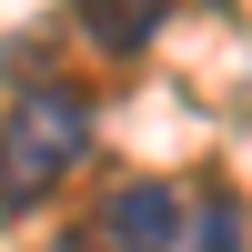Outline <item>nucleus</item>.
Masks as SVG:
<instances>
[{
    "instance_id": "nucleus-1",
    "label": "nucleus",
    "mask_w": 252,
    "mask_h": 252,
    "mask_svg": "<svg viewBox=\"0 0 252 252\" xmlns=\"http://www.w3.org/2000/svg\"><path fill=\"white\" fill-rule=\"evenodd\" d=\"M81 152H91V91H71V81H31V91L0 111V212L40 202Z\"/></svg>"
},
{
    "instance_id": "nucleus-4",
    "label": "nucleus",
    "mask_w": 252,
    "mask_h": 252,
    "mask_svg": "<svg viewBox=\"0 0 252 252\" xmlns=\"http://www.w3.org/2000/svg\"><path fill=\"white\" fill-rule=\"evenodd\" d=\"M172 252H242V212H232V192H202L192 212H182V242Z\"/></svg>"
},
{
    "instance_id": "nucleus-2",
    "label": "nucleus",
    "mask_w": 252,
    "mask_h": 252,
    "mask_svg": "<svg viewBox=\"0 0 252 252\" xmlns=\"http://www.w3.org/2000/svg\"><path fill=\"white\" fill-rule=\"evenodd\" d=\"M91 232H101L91 252H172L182 242V192L172 182H121V192L91 212Z\"/></svg>"
},
{
    "instance_id": "nucleus-3",
    "label": "nucleus",
    "mask_w": 252,
    "mask_h": 252,
    "mask_svg": "<svg viewBox=\"0 0 252 252\" xmlns=\"http://www.w3.org/2000/svg\"><path fill=\"white\" fill-rule=\"evenodd\" d=\"M161 20H172V0H81V40H91V51H111V61L152 51Z\"/></svg>"
}]
</instances>
